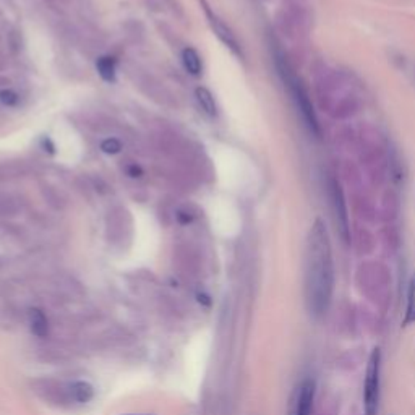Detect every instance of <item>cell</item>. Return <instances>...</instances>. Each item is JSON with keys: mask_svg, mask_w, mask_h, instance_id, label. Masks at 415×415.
Wrapping results in <instances>:
<instances>
[{"mask_svg": "<svg viewBox=\"0 0 415 415\" xmlns=\"http://www.w3.org/2000/svg\"><path fill=\"white\" fill-rule=\"evenodd\" d=\"M70 394H71V398H74L76 402H80V404H83V402H88L89 399L93 398L94 391H93L91 384L86 383V381H75L70 386Z\"/></svg>", "mask_w": 415, "mask_h": 415, "instance_id": "obj_10", "label": "cell"}, {"mask_svg": "<svg viewBox=\"0 0 415 415\" xmlns=\"http://www.w3.org/2000/svg\"><path fill=\"white\" fill-rule=\"evenodd\" d=\"M276 62H278V69H279V74L282 76V80H284L286 86L291 89V96L294 102H296L297 109L300 112V116H302L304 122L311 134L315 135H320V127H318V120L315 116V111H314V106H311V102L309 99V94H306L305 88L302 83H300L299 78L294 74V70L291 69V65L286 62V59L278 57L276 59Z\"/></svg>", "mask_w": 415, "mask_h": 415, "instance_id": "obj_2", "label": "cell"}, {"mask_svg": "<svg viewBox=\"0 0 415 415\" xmlns=\"http://www.w3.org/2000/svg\"><path fill=\"white\" fill-rule=\"evenodd\" d=\"M334 291V263L326 226L316 219L305 244V304L311 316L326 314Z\"/></svg>", "mask_w": 415, "mask_h": 415, "instance_id": "obj_1", "label": "cell"}, {"mask_svg": "<svg viewBox=\"0 0 415 415\" xmlns=\"http://www.w3.org/2000/svg\"><path fill=\"white\" fill-rule=\"evenodd\" d=\"M0 102L9 107L15 106L18 102V94L15 91H11V89H4V91H0Z\"/></svg>", "mask_w": 415, "mask_h": 415, "instance_id": "obj_14", "label": "cell"}, {"mask_svg": "<svg viewBox=\"0 0 415 415\" xmlns=\"http://www.w3.org/2000/svg\"><path fill=\"white\" fill-rule=\"evenodd\" d=\"M329 194H331V201H333V209H334V218L336 224L339 227L341 237L349 240V221H347V209L344 198H342V191L339 189V184L336 180H331L329 182Z\"/></svg>", "mask_w": 415, "mask_h": 415, "instance_id": "obj_5", "label": "cell"}, {"mask_svg": "<svg viewBox=\"0 0 415 415\" xmlns=\"http://www.w3.org/2000/svg\"><path fill=\"white\" fill-rule=\"evenodd\" d=\"M406 323H415V278L411 282L409 287V296H407V309H406Z\"/></svg>", "mask_w": 415, "mask_h": 415, "instance_id": "obj_12", "label": "cell"}, {"mask_svg": "<svg viewBox=\"0 0 415 415\" xmlns=\"http://www.w3.org/2000/svg\"><path fill=\"white\" fill-rule=\"evenodd\" d=\"M29 328H31V333L38 336V338H46L47 331H49V324H47V318L43 311L38 309L29 310Z\"/></svg>", "mask_w": 415, "mask_h": 415, "instance_id": "obj_7", "label": "cell"}, {"mask_svg": "<svg viewBox=\"0 0 415 415\" xmlns=\"http://www.w3.org/2000/svg\"><path fill=\"white\" fill-rule=\"evenodd\" d=\"M380 371H381V352L373 349L366 365V376L364 386V407L365 415H376L378 401H380Z\"/></svg>", "mask_w": 415, "mask_h": 415, "instance_id": "obj_3", "label": "cell"}, {"mask_svg": "<svg viewBox=\"0 0 415 415\" xmlns=\"http://www.w3.org/2000/svg\"><path fill=\"white\" fill-rule=\"evenodd\" d=\"M101 149L106 154H117L120 153V149H122V143H120L117 138H107V140L101 143Z\"/></svg>", "mask_w": 415, "mask_h": 415, "instance_id": "obj_13", "label": "cell"}, {"mask_svg": "<svg viewBox=\"0 0 415 415\" xmlns=\"http://www.w3.org/2000/svg\"><path fill=\"white\" fill-rule=\"evenodd\" d=\"M315 401V381L310 378L300 381L289 402V415H311Z\"/></svg>", "mask_w": 415, "mask_h": 415, "instance_id": "obj_4", "label": "cell"}, {"mask_svg": "<svg viewBox=\"0 0 415 415\" xmlns=\"http://www.w3.org/2000/svg\"><path fill=\"white\" fill-rule=\"evenodd\" d=\"M204 10H206V15H208V18H209V23H211V26H213V29H214V33H216V36H218V38L222 41V43H224L227 47H229L231 51H234L236 54H242L240 52V46H239V43H237V39H236V36H234V33L231 31V28L226 25L224 21L221 20L219 16H216L211 10H209L208 7H204Z\"/></svg>", "mask_w": 415, "mask_h": 415, "instance_id": "obj_6", "label": "cell"}, {"mask_svg": "<svg viewBox=\"0 0 415 415\" xmlns=\"http://www.w3.org/2000/svg\"><path fill=\"white\" fill-rule=\"evenodd\" d=\"M98 71L102 80L114 81L116 80V60L112 57H101L98 60Z\"/></svg>", "mask_w": 415, "mask_h": 415, "instance_id": "obj_11", "label": "cell"}, {"mask_svg": "<svg viewBox=\"0 0 415 415\" xmlns=\"http://www.w3.org/2000/svg\"><path fill=\"white\" fill-rule=\"evenodd\" d=\"M129 174H130L131 177H141V174H143V172H141L140 167H138L136 164H134V166H131L130 169H129Z\"/></svg>", "mask_w": 415, "mask_h": 415, "instance_id": "obj_15", "label": "cell"}, {"mask_svg": "<svg viewBox=\"0 0 415 415\" xmlns=\"http://www.w3.org/2000/svg\"><path fill=\"white\" fill-rule=\"evenodd\" d=\"M196 101L198 104H200L201 109L208 114L209 117H214L216 114H218V106H216V101H214V96L211 94V91L206 88H196Z\"/></svg>", "mask_w": 415, "mask_h": 415, "instance_id": "obj_9", "label": "cell"}, {"mask_svg": "<svg viewBox=\"0 0 415 415\" xmlns=\"http://www.w3.org/2000/svg\"><path fill=\"white\" fill-rule=\"evenodd\" d=\"M182 62L185 70L189 71L190 75L198 76L201 74L203 70V64H201V57L194 47H186V49L182 52Z\"/></svg>", "mask_w": 415, "mask_h": 415, "instance_id": "obj_8", "label": "cell"}]
</instances>
